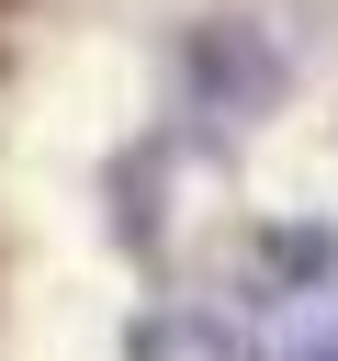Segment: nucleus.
<instances>
[{
	"label": "nucleus",
	"mask_w": 338,
	"mask_h": 361,
	"mask_svg": "<svg viewBox=\"0 0 338 361\" xmlns=\"http://www.w3.org/2000/svg\"><path fill=\"white\" fill-rule=\"evenodd\" d=\"M192 68H203V90H214V113H259V102L282 90V56H270L259 34H225V23H214V34L192 45Z\"/></svg>",
	"instance_id": "f257e3e1"
},
{
	"label": "nucleus",
	"mask_w": 338,
	"mask_h": 361,
	"mask_svg": "<svg viewBox=\"0 0 338 361\" xmlns=\"http://www.w3.org/2000/svg\"><path fill=\"white\" fill-rule=\"evenodd\" d=\"M135 361H248V350H237V327H225V316H203V305H180V316H158V327H135Z\"/></svg>",
	"instance_id": "f03ea898"
},
{
	"label": "nucleus",
	"mask_w": 338,
	"mask_h": 361,
	"mask_svg": "<svg viewBox=\"0 0 338 361\" xmlns=\"http://www.w3.org/2000/svg\"><path fill=\"white\" fill-rule=\"evenodd\" d=\"M282 361H338V327H304V338H293Z\"/></svg>",
	"instance_id": "7ed1b4c3"
}]
</instances>
